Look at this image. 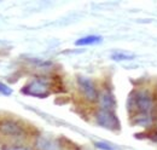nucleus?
I'll use <instances>...</instances> for the list:
<instances>
[{
  "label": "nucleus",
  "instance_id": "nucleus-1",
  "mask_svg": "<svg viewBox=\"0 0 157 150\" xmlns=\"http://www.w3.org/2000/svg\"><path fill=\"white\" fill-rule=\"evenodd\" d=\"M156 107L154 96L147 90H134L132 91L128 98V108L137 114H149L154 115V109Z\"/></svg>",
  "mask_w": 157,
  "mask_h": 150
},
{
  "label": "nucleus",
  "instance_id": "nucleus-2",
  "mask_svg": "<svg viewBox=\"0 0 157 150\" xmlns=\"http://www.w3.org/2000/svg\"><path fill=\"white\" fill-rule=\"evenodd\" d=\"M21 91H22V93L27 94V96L38 97V98H46L50 96L52 89H51V84L47 80L35 79V80L30 81L29 84H27Z\"/></svg>",
  "mask_w": 157,
  "mask_h": 150
},
{
  "label": "nucleus",
  "instance_id": "nucleus-3",
  "mask_svg": "<svg viewBox=\"0 0 157 150\" xmlns=\"http://www.w3.org/2000/svg\"><path fill=\"white\" fill-rule=\"evenodd\" d=\"M96 121L99 126L110 130V131H118L121 128V124L118 117L114 112L100 109L96 114Z\"/></svg>",
  "mask_w": 157,
  "mask_h": 150
},
{
  "label": "nucleus",
  "instance_id": "nucleus-4",
  "mask_svg": "<svg viewBox=\"0 0 157 150\" xmlns=\"http://www.w3.org/2000/svg\"><path fill=\"white\" fill-rule=\"evenodd\" d=\"M78 84L81 92L86 99H88L90 102H96L99 98L98 91H97V89H96V86L91 79L80 75V76H78Z\"/></svg>",
  "mask_w": 157,
  "mask_h": 150
},
{
  "label": "nucleus",
  "instance_id": "nucleus-5",
  "mask_svg": "<svg viewBox=\"0 0 157 150\" xmlns=\"http://www.w3.org/2000/svg\"><path fill=\"white\" fill-rule=\"evenodd\" d=\"M0 131L7 136H15V137H22L24 136L23 127L17 122L12 120H4L0 122Z\"/></svg>",
  "mask_w": 157,
  "mask_h": 150
},
{
  "label": "nucleus",
  "instance_id": "nucleus-6",
  "mask_svg": "<svg viewBox=\"0 0 157 150\" xmlns=\"http://www.w3.org/2000/svg\"><path fill=\"white\" fill-rule=\"evenodd\" d=\"M98 99H99V103H100L101 109H104V110L114 112V109L116 108V101H115V97H114L113 92H111L109 89L103 90V91L99 93Z\"/></svg>",
  "mask_w": 157,
  "mask_h": 150
},
{
  "label": "nucleus",
  "instance_id": "nucleus-7",
  "mask_svg": "<svg viewBox=\"0 0 157 150\" xmlns=\"http://www.w3.org/2000/svg\"><path fill=\"white\" fill-rule=\"evenodd\" d=\"M155 120V115H149V114H137V115H133V119H132V122L136 125V126H143V127H146V126H150Z\"/></svg>",
  "mask_w": 157,
  "mask_h": 150
},
{
  "label": "nucleus",
  "instance_id": "nucleus-8",
  "mask_svg": "<svg viewBox=\"0 0 157 150\" xmlns=\"http://www.w3.org/2000/svg\"><path fill=\"white\" fill-rule=\"evenodd\" d=\"M36 147L39 150H60V145L57 142L48 139V138H44V137L39 138Z\"/></svg>",
  "mask_w": 157,
  "mask_h": 150
},
{
  "label": "nucleus",
  "instance_id": "nucleus-9",
  "mask_svg": "<svg viewBox=\"0 0 157 150\" xmlns=\"http://www.w3.org/2000/svg\"><path fill=\"white\" fill-rule=\"evenodd\" d=\"M101 41V38L98 35H88V37H83L75 41L76 46H87V45H94Z\"/></svg>",
  "mask_w": 157,
  "mask_h": 150
},
{
  "label": "nucleus",
  "instance_id": "nucleus-10",
  "mask_svg": "<svg viewBox=\"0 0 157 150\" xmlns=\"http://www.w3.org/2000/svg\"><path fill=\"white\" fill-rule=\"evenodd\" d=\"M51 89L56 92H64L65 91V89L63 87V80L60 76L55 75V77L52 79V82H51Z\"/></svg>",
  "mask_w": 157,
  "mask_h": 150
},
{
  "label": "nucleus",
  "instance_id": "nucleus-11",
  "mask_svg": "<svg viewBox=\"0 0 157 150\" xmlns=\"http://www.w3.org/2000/svg\"><path fill=\"white\" fill-rule=\"evenodd\" d=\"M111 58L114 61H129V59H133L134 57L133 55H126V53H121V52H117V53H114Z\"/></svg>",
  "mask_w": 157,
  "mask_h": 150
},
{
  "label": "nucleus",
  "instance_id": "nucleus-12",
  "mask_svg": "<svg viewBox=\"0 0 157 150\" xmlns=\"http://www.w3.org/2000/svg\"><path fill=\"white\" fill-rule=\"evenodd\" d=\"M11 93H12V89L10 86H7L6 84H4V82L0 81V94H2V96H10Z\"/></svg>",
  "mask_w": 157,
  "mask_h": 150
},
{
  "label": "nucleus",
  "instance_id": "nucleus-13",
  "mask_svg": "<svg viewBox=\"0 0 157 150\" xmlns=\"http://www.w3.org/2000/svg\"><path fill=\"white\" fill-rule=\"evenodd\" d=\"M94 145L100 150H113V148L109 145V144H106V143H101V142H96L94 143Z\"/></svg>",
  "mask_w": 157,
  "mask_h": 150
},
{
  "label": "nucleus",
  "instance_id": "nucleus-14",
  "mask_svg": "<svg viewBox=\"0 0 157 150\" xmlns=\"http://www.w3.org/2000/svg\"><path fill=\"white\" fill-rule=\"evenodd\" d=\"M152 142H155V143H157V130H155V131H152L151 133H150V137H149Z\"/></svg>",
  "mask_w": 157,
  "mask_h": 150
},
{
  "label": "nucleus",
  "instance_id": "nucleus-15",
  "mask_svg": "<svg viewBox=\"0 0 157 150\" xmlns=\"http://www.w3.org/2000/svg\"><path fill=\"white\" fill-rule=\"evenodd\" d=\"M4 150H29V149H27V148H6V149Z\"/></svg>",
  "mask_w": 157,
  "mask_h": 150
}]
</instances>
